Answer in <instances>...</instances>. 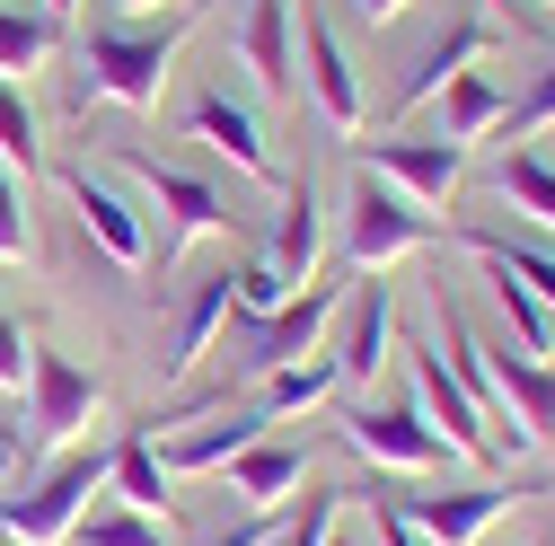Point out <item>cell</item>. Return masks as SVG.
I'll return each instance as SVG.
<instances>
[{
	"label": "cell",
	"instance_id": "cell-1",
	"mask_svg": "<svg viewBox=\"0 0 555 546\" xmlns=\"http://www.w3.org/2000/svg\"><path fill=\"white\" fill-rule=\"evenodd\" d=\"M194 27V10H168V18H98L80 36V72H89V98H115V106H159L168 89V62H177V36Z\"/></svg>",
	"mask_w": 555,
	"mask_h": 546
},
{
	"label": "cell",
	"instance_id": "cell-2",
	"mask_svg": "<svg viewBox=\"0 0 555 546\" xmlns=\"http://www.w3.org/2000/svg\"><path fill=\"white\" fill-rule=\"evenodd\" d=\"M335 309H344V283H318L309 291H292L283 309H230V379L238 388H256L264 370H283V362H309V353H326V335H335Z\"/></svg>",
	"mask_w": 555,
	"mask_h": 546
},
{
	"label": "cell",
	"instance_id": "cell-3",
	"mask_svg": "<svg viewBox=\"0 0 555 546\" xmlns=\"http://www.w3.org/2000/svg\"><path fill=\"white\" fill-rule=\"evenodd\" d=\"M106 467H115V441H80V450H62L44 467V485L36 494H0V529H10L18 546H62L72 537V520L106 494Z\"/></svg>",
	"mask_w": 555,
	"mask_h": 546
},
{
	"label": "cell",
	"instance_id": "cell-4",
	"mask_svg": "<svg viewBox=\"0 0 555 546\" xmlns=\"http://www.w3.org/2000/svg\"><path fill=\"white\" fill-rule=\"evenodd\" d=\"M433 238H441V221L424 212V203H405L388 177L353 168V185H344V256H353L362 273H388V264H405Z\"/></svg>",
	"mask_w": 555,
	"mask_h": 546
},
{
	"label": "cell",
	"instance_id": "cell-5",
	"mask_svg": "<svg viewBox=\"0 0 555 546\" xmlns=\"http://www.w3.org/2000/svg\"><path fill=\"white\" fill-rule=\"evenodd\" d=\"M98 405H106V388H98L72 353H53V344H36V353H27V432H36L44 450L89 441Z\"/></svg>",
	"mask_w": 555,
	"mask_h": 546
},
{
	"label": "cell",
	"instance_id": "cell-6",
	"mask_svg": "<svg viewBox=\"0 0 555 546\" xmlns=\"http://www.w3.org/2000/svg\"><path fill=\"white\" fill-rule=\"evenodd\" d=\"M414 415H424L459 458H476L485 476L503 467V441H494V424H485V405L459 388V370L441 362V344H414Z\"/></svg>",
	"mask_w": 555,
	"mask_h": 546
},
{
	"label": "cell",
	"instance_id": "cell-7",
	"mask_svg": "<svg viewBox=\"0 0 555 546\" xmlns=\"http://www.w3.org/2000/svg\"><path fill=\"white\" fill-rule=\"evenodd\" d=\"M124 168H132V185H142V203L159 212V264H177V247H194V238L230 230L221 185H203L185 168H159V159H124Z\"/></svg>",
	"mask_w": 555,
	"mask_h": 546
},
{
	"label": "cell",
	"instance_id": "cell-8",
	"mask_svg": "<svg viewBox=\"0 0 555 546\" xmlns=\"http://www.w3.org/2000/svg\"><path fill=\"white\" fill-rule=\"evenodd\" d=\"M292 44H300V80H309V106L326 115V132H362L371 98H362V62L344 53V36L318 10H300L292 18Z\"/></svg>",
	"mask_w": 555,
	"mask_h": 546
},
{
	"label": "cell",
	"instance_id": "cell-9",
	"mask_svg": "<svg viewBox=\"0 0 555 546\" xmlns=\"http://www.w3.org/2000/svg\"><path fill=\"white\" fill-rule=\"evenodd\" d=\"M273 432V415L247 396V405H212V415H194V424H177V432H151L159 441V467L168 476H221L238 450H256Z\"/></svg>",
	"mask_w": 555,
	"mask_h": 546
},
{
	"label": "cell",
	"instance_id": "cell-10",
	"mask_svg": "<svg viewBox=\"0 0 555 546\" xmlns=\"http://www.w3.org/2000/svg\"><path fill=\"white\" fill-rule=\"evenodd\" d=\"M371 177H388L405 203L441 212V203L459 194V177H467V142H441V132H397V142H371Z\"/></svg>",
	"mask_w": 555,
	"mask_h": 546
},
{
	"label": "cell",
	"instance_id": "cell-11",
	"mask_svg": "<svg viewBox=\"0 0 555 546\" xmlns=\"http://www.w3.org/2000/svg\"><path fill=\"white\" fill-rule=\"evenodd\" d=\"M185 142H203V151H221L238 177H256V185H283V168H273V151H264V123H256V106H238L230 89H203L194 106H185Z\"/></svg>",
	"mask_w": 555,
	"mask_h": 546
},
{
	"label": "cell",
	"instance_id": "cell-12",
	"mask_svg": "<svg viewBox=\"0 0 555 546\" xmlns=\"http://www.w3.org/2000/svg\"><path fill=\"white\" fill-rule=\"evenodd\" d=\"M414 529H424L433 546H476L485 529H494L503 511H512V485L503 476H476V485H441V494H405L397 503Z\"/></svg>",
	"mask_w": 555,
	"mask_h": 546
},
{
	"label": "cell",
	"instance_id": "cell-13",
	"mask_svg": "<svg viewBox=\"0 0 555 546\" xmlns=\"http://www.w3.org/2000/svg\"><path fill=\"white\" fill-rule=\"evenodd\" d=\"M344 441H353L362 458H379V467H405V476H424V467H450L459 450L414 415V405H362L353 424H344Z\"/></svg>",
	"mask_w": 555,
	"mask_h": 546
},
{
	"label": "cell",
	"instance_id": "cell-14",
	"mask_svg": "<svg viewBox=\"0 0 555 546\" xmlns=\"http://www.w3.org/2000/svg\"><path fill=\"white\" fill-rule=\"evenodd\" d=\"M476 62H494V27L485 18H450L424 53L405 62V80L388 89V115H405V106H424V98H441V80H459V72H476Z\"/></svg>",
	"mask_w": 555,
	"mask_h": 546
},
{
	"label": "cell",
	"instance_id": "cell-15",
	"mask_svg": "<svg viewBox=\"0 0 555 546\" xmlns=\"http://www.w3.org/2000/svg\"><path fill=\"white\" fill-rule=\"evenodd\" d=\"M62 194H72L80 230H89L115 264H142V256H151V221H142V203H124L98 168H62Z\"/></svg>",
	"mask_w": 555,
	"mask_h": 546
},
{
	"label": "cell",
	"instance_id": "cell-16",
	"mask_svg": "<svg viewBox=\"0 0 555 546\" xmlns=\"http://www.w3.org/2000/svg\"><path fill=\"white\" fill-rule=\"evenodd\" d=\"M335 370L344 379H379L388 370V353H397V300H388V283H379V273H371V291H344V309H335Z\"/></svg>",
	"mask_w": 555,
	"mask_h": 546
},
{
	"label": "cell",
	"instance_id": "cell-17",
	"mask_svg": "<svg viewBox=\"0 0 555 546\" xmlns=\"http://www.w3.org/2000/svg\"><path fill=\"white\" fill-rule=\"evenodd\" d=\"M264 264L283 273L292 291L326 273V212H318V185H309V177L283 185V221H273V238H264Z\"/></svg>",
	"mask_w": 555,
	"mask_h": 546
},
{
	"label": "cell",
	"instance_id": "cell-18",
	"mask_svg": "<svg viewBox=\"0 0 555 546\" xmlns=\"http://www.w3.org/2000/svg\"><path fill=\"white\" fill-rule=\"evenodd\" d=\"M292 0H247V18H238V62H247V80L264 98H292V72H300V44H292Z\"/></svg>",
	"mask_w": 555,
	"mask_h": 546
},
{
	"label": "cell",
	"instance_id": "cell-19",
	"mask_svg": "<svg viewBox=\"0 0 555 546\" xmlns=\"http://www.w3.org/2000/svg\"><path fill=\"white\" fill-rule=\"evenodd\" d=\"M300 476H309V450H292V441H256V450H238L230 458V494L247 503V511H283L292 494H300Z\"/></svg>",
	"mask_w": 555,
	"mask_h": 546
},
{
	"label": "cell",
	"instance_id": "cell-20",
	"mask_svg": "<svg viewBox=\"0 0 555 546\" xmlns=\"http://www.w3.org/2000/svg\"><path fill=\"white\" fill-rule=\"evenodd\" d=\"M106 494H115V503H132V511H159V520H168V503H177V476L159 467V441H151V424L115 432V467H106Z\"/></svg>",
	"mask_w": 555,
	"mask_h": 546
},
{
	"label": "cell",
	"instance_id": "cell-21",
	"mask_svg": "<svg viewBox=\"0 0 555 546\" xmlns=\"http://www.w3.org/2000/svg\"><path fill=\"white\" fill-rule=\"evenodd\" d=\"M230 309H238V291H230V273H203L194 283V300H185V317H177V344H168V379H185L203 353H212V335L230 326Z\"/></svg>",
	"mask_w": 555,
	"mask_h": 546
},
{
	"label": "cell",
	"instance_id": "cell-22",
	"mask_svg": "<svg viewBox=\"0 0 555 546\" xmlns=\"http://www.w3.org/2000/svg\"><path fill=\"white\" fill-rule=\"evenodd\" d=\"M344 388V370H335V353H309V362H283V370H264L256 379V405L273 424H292V415H309V405H326Z\"/></svg>",
	"mask_w": 555,
	"mask_h": 546
},
{
	"label": "cell",
	"instance_id": "cell-23",
	"mask_svg": "<svg viewBox=\"0 0 555 546\" xmlns=\"http://www.w3.org/2000/svg\"><path fill=\"white\" fill-rule=\"evenodd\" d=\"M72 537H80V546H177V529H168L159 511H132V503H115V494H98V503L72 520Z\"/></svg>",
	"mask_w": 555,
	"mask_h": 546
},
{
	"label": "cell",
	"instance_id": "cell-24",
	"mask_svg": "<svg viewBox=\"0 0 555 546\" xmlns=\"http://www.w3.org/2000/svg\"><path fill=\"white\" fill-rule=\"evenodd\" d=\"M503 123V89L485 80V72H459V80H441V142H485V132Z\"/></svg>",
	"mask_w": 555,
	"mask_h": 546
},
{
	"label": "cell",
	"instance_id": "cell-25",
	"mask_svg": "<svg viewBox=\"0 0 555 546\" xmlns=\"http://www.w3.org/2000/svg\"><path fill=\"white\" fill-rule=\"evenodd\" d=\"M485 291H494V309L512 317V335H520V353L529 362H555V309L529 291V283H512L503 264H485Z\"/></svg>",
	"mask_w": 555,
	"mask_h": 546
},
{
	"label": "cell",
	"instance_id": "cell-26",
	"mask_svg": "<svg viewBox=\"0 0 555 546\" xmlns=\"http://www.w3.org/2000/svg\"><path fill=\"white\" fill-rule=\"evenodd\" d=\"M494 194L512 203V212H529L538 230H555V159H546V151H512V159L494 168Z\"/></svg>",
	"mask_w": 555,
	"mask_h": 546
},
{
	"label": "cell",
	"instance_id": "cell-27",
	"mask_svg": "<svg viewBox=\"0 0 555 546\" xmlns=\"http://www.w3.org/2000/svg\"><path fill=\"white\" fill-rule=\"evenodd\" d=\"M44 62H53V18L0 0V80H27V72H44Z\"/></svg>",
	"mask_w": 555,
	"mask_h": 546
},
{
	"label": "cell",
	"instance_id": "cell-28",
	"mask_svg": "<svg viewBox=\"0 0 555 546\" xmlns=\"http://www.w3.org/2000/svg\"><path fill=\"white\" fill-rule=\"evenodd\" d=\"M467 256H476V264H503L512 283H529V291L555 309V256H546V247H520V238H494V230H467Z\"/></svg>",
	"mask_w": 555,
	"mask_h": 546
},
{
	"label": "cell",
	"instance_id": "cell-29",
	"mask_svg": "<svg viewBox=\"0 0 555 546\" xmlns=\"http://www.w3.org/2000/svg\"><path fill=\"white\" fill-rule=\"evenodd\" d=\"M335 529H344V485H318V494H300L283 520H273L264 546H335Z\"/></svg>",
	"mask_w": 555,
	"mask_h": 546
},
{
	"label": "cell",
	"instance_id": "cell-30",
	"mask_svg": "<svg viewBox=\"0 0 555 546\" xmlns=\"http://www.w3.org/2000/svg\"><path fill=\"white\" fill-rule=\"evenodd\" d=\"M0 159H10V177H18V185L44 168V151H36V106L18 98V80H0Z\"/></svg>",
	"mask_w": 555,
	"mask_h": 546
},
{
	"label": "cell",
	"instance_id": "cell-31",
	"mask_svg": "<svg viewBox=\"0 0 555 546\" xmlns=\"http://www.w3.org/2000/svg\"><path fill=\"white\" fill-rule=\"evenodd\" d=\"M546 123H555V53L529 72L520 98H503V132H512V142H529V132H546Z\"/></svg>",
	"mask_w": 555,
	"mask_h": 546
},
{
	"label": "cell",
	"instance_id": "cell-32",
	"mask_svg": "<svg viewBox=\"0 0 555 546\" xmlns=\"http://www.w3.org/2000/svg\"><path fill=\"white\" fill-rule=\"evenodd\" d=\"M27 353H36V335H27L10 309H0V388H10V396L27 388Z\"/></svg>",
	"mask_w": 555,
	"mask_h": 546
},
{
	"label": "cell",
	"instance_id": "cell-33",
	"mask_svg": "<svg viewBox=\"0 0 555 546\" xmlns=\"http://www.w3.org/2000/svg\"><path fill=\"white\" fill-rule=\"evenodd\" d=\"M27 256V212H18V177L0 168V264Z\"/></svg>",
	"mask_w": 555,
	"mask_h": 546
},
{
	"label": "cell",
	"instance_id": "cell-34",
	"mask_svg": "<svg viewBox=\"0 0 555 546\" xmlns=\"http://www.w3.org/2000/svg\"><path fill=\"white\" fill-rule=\"evenodd\" d=\"M371 537H379V546H433V537L414 529V520H405L397 503H379V511H371Z\"/></svg>",
	"mask_w": 555,
	"mask_h": 546
},
{
	"label": "cell",
	"instance_id": "cell-35",
	"mask_svg": "<svg viewBox=\"0 0 555 546\" xmlns=\"http://www.w3.org/2000/svg\"><path fill=\"white\" fill-rule=\"evenodd\" d=\"M273 520H283V511H247L238 529H221V537H203V546H264V537H273Z\"/></svg>",
	"mask_w": 555,
	"mask_h": 546
},
{
	"label": "cell",
	"instance_id": "cell-36",
	"mask_svg": "<svg viewBox=\"0 0 555 546\" xmlns=\"http://www.w3.org/2000/svg\"><path fill=\"white\" fill-rule=\"evenodd\" d=\"M405 10H414V0H353V18H362V27H397Z\"/></svg>",
	"mask_w": 555,
	"mask_h": 546
},
{
	"label": "cell",
	"instance_id": "cell-37",
	"mask_svg": "<svg viewBox=\"0 0 555 546\" xmlns=\"http://www.w3.org/2000/svg\"><path fill=\"white\" fill-rule=\"evenodd\" d=\"M494 18H512V27H538V0H485Z\"/></svg>",
	"mask_w": 555,
	"mask_h": 546
},
{
	"label": "cell",
	"instance_id": "cell-38",
	"mask_svg": "<svg viewBox=\"0 0 555 546\" xmlns=\"http://www.w3.org/2000/svg\"><path fill=\"white\" fill-rule=\"evenodd\" d=\"M335 546H379V537L371 529H335Z\"/></svg>",
	"mask_w": 555,
	"mask_h": 546
},
{
	"label": "cell",
	"instance_id": "cell-39",
	"mask_svg": "<svg viewBox=\"0 0 555 546\" xmlns=\"http://www.w3.org/2000/svg\"><path fill=\"white\" fill-rule=\"evenodd\" d=\"M0 458H18V424H0Z\"/></svg>",
	"mask_w": 555,
	"mask_h": 546
},
{
	"label": "cell",
	"instance_id": "cell-40",
	"mask_svg": "<svg viewBox=\"0 0 555 546\" xmlns=\"http://www.w3.org/2000/svg\"><path fill=\"white\" fill-rule=\"evenodd\" d=\"M106 10H115V18H132V10H151V0H106Z\"/></svg>",
	"mask_w": 555,
	"mask_h": 546
},
{
	"label": "cell",
	"instance_id": "cell-41",
	"mask_svg": "<svg viewBox=\"0 0 555 546\" xmlns=\"http://www.w3.org/2000/svg\"><path fill=\"white\" fill-rule=\"evenodd\" d=\"M36 10H44V18H62V10H72V0H36Z\"/></svg>",
	"mask_w": 555,
	"mask_h": 546
},
{
	"label": "cell",
	"instance_id": "cell-42",
	"mask_svg": "<svg viewBox=\"0 0 555 546\" xmlns=\"http://www.w3.org/2000/svg\"><path fill=\"white\" fill-rule=\"evenodd\" d=\"M0 546H18V537H10V529H0Z\"/></svg>",
	"mask_w": 555,
	"mask_h": 546
},
{
	"label": "cell",
	"instance_id": "cell-43",
	"mask_svg": "<svg viewBox=\"0 0 555 546\" xmlns=\"http://www.w3.org/2000/svg\"><path fill=\"white\" fill-rule=\"evenodd\" d=\"M538 10H555V0H538Z\"/></svg>",
	"mask_w": 555,
	"mask_h": 546
},
{
	"label": "cell",
	"instance_id": "cell-44",
	"mask_svg": "<svg viewBox=\"0 0 555 546\" xmlns=\"http://www.w3.org/2000/svg\"><path fill=\"white\" fill-rule=\"evenodd\" d=\"M62 546H80V537H62Z\"/></svg>",
	"mask_w": 555,
	"mask_h": 546
},
{
	"label": "cell",
	"instance_id": "cell-45",
	"mask_svg": "<svg viewBox=\"0 0 555 546\" xmlns=\"http://www.w3.org/2000/svg\"><path fill=\"white\" fill-rule=\"evenodd\" d=\"M476 546H494V537H476Z\"/></svg>",
	"mask_w": 555,
	"mask_h": 546
},
{
	"label": "cell",
	"instance_id": "cell-46",
	"mask_svg": "<svg viewBox=\"0 0 555 546\" xmlns=\"http://www.w3.org/2000/svg\"><path fill=\"white\" fill-rule=\"evenodd\" d=\"M546 142H555V123H546Z\"/></svg>",
	"mask_w": 555,
	"mask_h": 546
}]
</instances>
